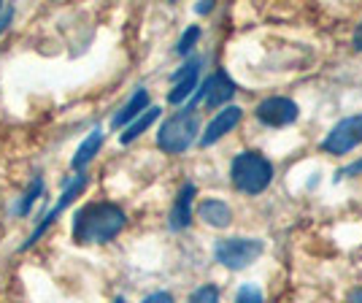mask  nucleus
Instances as JSON below:
<instances>
[{"mask_svg": "<svg viewBox=\"0 0 362 303\" xmlns=\"http://www.w3.org/2000/svg\"><path fill=\"white\" fill-rule=\"evenodd\" d=\"M127 225V214L111 200H92L74 214L76 244H108L119 236Z\"/></svg>", "mask_w": 362, "mask_h": 303, "instance_id": "f257e3e1", "label": "nucleus"}, {"mask_svg": "<svg viewBox=\"0 0 362 303\" xmlns=\"http://www.w3.org/2000/svg\"><path fill=\"white\" fill-rule=\"evenodd\" d=\"M230 179L243 195H259L273 182V163L259 152H241L230 166Z\"/></svg>", "mask_w": 362, "mask_h": 303, "instance_id": "f03ea898", "label": "nucleus"}, {"mask_svg": "<svg viewBox=\"0 0 362 303\" xmlns=\"http://www.w3.org/2000/svg\"><path fill=\"white\" fill-rule=\"evenodd\" d=\"M197 133H200V120H197V108H181L179 114H173L170 120L160 125L157 133V147L165 154H181L195 144Z\"/></svg>", "mask_w": 362, "mask_h": 303, "instance_id": "7ed1b4c3", "label": "nucleus"}, {"mask_svg": "<svg viewBox=\"0 0 362 303\" xmlns=\"http://www.w3.org/2000/svg\"><path fill=\"white\" fill-rule=\"evenodd\" d=\"M265 244L259 239H222L214 246V258L219 265H225L230 271H241L246 265H252L262 258Z\"/></svg>", "mask_w": 362, "mask_h": 303, "instance_id": "20e7f679", "label": "nucleus"}, {"mask_svg": "<svg viewBox=\"0 0 362 303\" xmlns=\"http://www.w3.org/2000/svg\"><path fill=\"white\" fill-rule=\"evenodd\" d=\"M87 184H90V173H87V171H84V173H76L74 179L65 184V190H62L60 200H57V203H54V206H52V209H49V212L44 214V217H41V222H38V225L33 227V233L28 236V241L19 246V252H28L33 244L38 241V239L44 236L46 230L54 225V222H57V217H60V214L65 212V209H68L71 203H74L76 198L84 193V187H87Z\"/></svg>", "mask_w": 362, "mask_h": 303, "instance_id": "39448f33", "label": "nucleus"}, {"mask_svg": "<svg viewBox=\"0 0 362 303\" xmlns=\"http://www.w3.org/2000/svg\"><path fill=\"white\" fill-rule=\"evenodd\" d=\"M362 144V114L341 120L322 141V152L327 154H346Z\"/></svg>", "mask_w": 362, "mask_h": 303, "instance_id": "423d86ee", "label": "nucleus"}, {"mask_svg": "<svg viewBox=\"0 0 362 303\" xmlns=\"http://www.w3.org/2000/svg\"><path fill=\"white\" fill-rule=\"evenodd\" d=\"M233 95H235V81L225 71H216L203 81V87H197V95L189 101V108H197L200 103H206L209 108H219L227 101H233Z\"/></svg>", "mask_w": 362, "mask_h": 303, "instance_id": "0eeeda50", "label": "nucleus"}, {"mask_svg": "<svg viewBox=\"0 0 362 303\" xmlns=\"http://www.w3.org/2000/svg\"><path fill=\"white\" fill-rule=\"evenodd\" d=\"M255 114L265 127H287L300 117V108L289 98H268L257 106Z\"/></svg>", "mask_w": 362, "mask_h": 303, "instance_id": "6e6552de", "label": "nucleus"}, {"mask_svg": "<svg viewBox=\"0 0 362 303\" xmlns=\"http://www.w3.org/2000/svg\"><path fill=\"white\" fill-rule=\"evenodd\" d=\"M200 65H203V60L192 57V60H187L181 65V71L173 74V90L168 92V103L181 106L195 95V90L200 87Z\"/></svg>", "mask_w": 362, "mask_h": 303, "instance_id": "1a4fd4ad", "label": "nucleus"}, {"mask_svg": "<svg viewBox=\"0 0 362 303\" xmlns=\"http://www.w3.org/2000/svg\"><path fill=\"white\" fill-rule=\"evenodd\" d=\"M241 117H243V111L238 106H225L211 122H209L206 133L200 136V147H214L219 138H225L227 133H233L235 125L241 122Z\"/></svg>", "mask_w": 362, "mask_h": 303, "instance_id": "9d476101", "label": "nucleus"}, {"mask_svg": "<svg viewBox=\"0 0 362 303\" xmlns=\"http://www.w3.org/2000/svg\"><path fill=\"white\" fill-rule=\"evenodd\" d=\"M197 190L192 182H187L179 190V195L173 200V209H170V230H184L192 222V200H195Z\"/></svg>", "mask_w": 362, "mask_h": 303, "instance_id": "9b49d317", "label": "nucleus"}, {"mask_svg": "<svg viewBox=\"0 0 362 303\" xmlns=\"http://www.w3.org/2000/svg\"><path fill=\"white\" fill-rule=\"evenodd\" d=\"M146 108H149V92H146V90H136V92H133V98H130V101H127V103L119 108V114L114 117L111 127H114V130H119V127L124 130V127H127V125H130L133 120H138V117H141Z\"/></svg>", "mask_w": 362, "mask_h": 303, "instance_id": "f8f14e48", "label": "nucleus"}, {"mask_svg": "<svg viewBox=\"0 0 362 303\" xmlns=\"http://www.w3.org/2000/svg\"><path fill=\"white\" fill-rule=\"evenodd\" d=\"M100 147H103V130L95 127L90 136L81 141V147H78L74 154V163H71V166H74L76 173H84V171H87V166L95 160V154L100 152Z\"/></svg>", "mask_w": 362, "mask_h": 303, "instance_id": "ddd939ff", "label": "nucleus"}, {"mask_svg": "<svg viewBox=\"0 0 362 303\" xmlns=\"http://www.w3.org/2000/svg\"><path fill=\"white\" fill-rule=\"evenodd\" d=\"M197 214H200V219H203L206 225H211V227H227L233 222L230 206H227L225 200H216V198L203 200V203L197 206Z\"/></svg>", "mask_w": 362, "mask_h": 303, "instance_id": "4468645a", "label": "nucleus"}, {"mask_svg": "<svg viewBox=\"0 0 362 303\" xmlns=\"http://www.w3.org/2000/svg\"><path fill=\"white\" fill-rule=\"evenodd\" d=\"M157 117H160V108H157V106H149L146 111H144V114H141V117H138V120H133L130 125H127V127H124V130H122L119 141H122V144H133L136 138L144 136V133L149 130L151 125L157 122Z\"/></svg>", "mask_w": 362, "mask_h": 303, "instance_id": "2eb2a0df", "label": "nucleus"}, {"mask_svg": "<svg viewBox=\"0 0 362 303\" xmlns=\"http://www.w3.org/2000/svg\"><path fill=\"white\" fill-rule=\"evenodd\" d=\"M46 195V184H44V179L41 176H35L30 182V187H28V193L19 198V203H16V209H14V214H30V209H33V203L35 200H41V198Z\"/></svg>", "mask_w": 362, "mask_h": 303, "instance_id": "dca6fc26", "label": "nucleus"}, {"mask_svg": "<svg viewBox=\"0 0 362 303\" xmlns=\"http://www.w3.org/2000/svg\"><path fill=\"white\" fill-rule=\"evenodd\" d=\"M197 41H200V28H197V25H192V28H187V30H184L179 46H176V52H179L181 57H187V55L195 49Z\"/></svg>", "mask_w": 362, "mask_h": 303, "instance_id": "f3484780", "label": "nucleus"}, {"mask_svg": "<svg viewBox=\"0 0 362 303\" xmlns=\"http://www.w3.org/2000/svg\"><path fill=\"white\" fill-rule=\"evenodd\" d=\"M187 303H219V287L216 285H203L189 295Z\"/></svg>", "mask_w": 362, "mask_h": 303, "instance_id": "a211bd4d", "label": "nucleus"}, {"mask_svg": "<svg viewBox=\"0 0 362 303\" xmlns=\"http://www.w3.org/2000/svg\"><path fill=\"white\" fill-rule=\"evenodd\" d=\"M235 303H262V292L255 285H243L235 295Z\"/></svg>", "mask_w": 362, "mask_h": 303, "instance_id": "6ab92c4d", "label": "nucleus"}, {"mask_svg": "<svg viewBox=\"0 0 362 303\" xmlns=\"http://www.w3.org/2000/svg\"><path fill=\"white\" fill-rule=\"evenodd\" d=\"M141 303H176V301H173V295H170V292L160 290V292H151V295H146Z\"/></svg>", "mask_w": 362, "mask_h": 303, "instance_id": "aec40b11", "label": "nucleus"}, {"mask_svg": "<svg viewBox=\"0 0 362 303\" xmlns=\"http://www.w3.org/2000/svg\"><path fill=\"white\" fill-rule=\"evenodd\" d=\"M357 173H362V160H357V163H351V166H346V168H341L335 179H346V176H357Z\"/></svg>", "mask_w": 362, "mask_h": 303, "instance_id": "412c9836", "label": "nucleus"}, {"mask_svg": "<svg viewBox=\"0 0 362 303\" xmlns=\"http://www.w3.org/2000/svg\"><path fill=\"white\" fill-rule=\"evenodd\" d=\"M11 22H14V8H3V11H0V35L8 30Z\"/></svg>", "mask_w": 362, "mask_h": 303, "instance_id": "4be33fe9", "label": "nucleus"}, {"mask_svg": "<svg viewBox=\"0 0 362 303\" xmlns=\"http://www.w3.org/2000/svg\"><path fill=\"white\" fill-rule=\"evenodd\" d=\"M351 46H354L357 52H362V22L357 25V30H354V35H351Z\"/></svg>", "mask_w": 362, "mask_h": 303, "instance_id": "5701e85b", "label": "nucleus"}, {"mask_svg": "<svg viewBox=\"0 0 362 303\" xmlns=\"http://www.w3.org/2000/svg\"><path fill=\"white\" fill-rule=\"evenodd\" d=\"M211 8H214V3H197V6H195V11H197V14H209Z\"/></svg>", "mask_w": 362, "mask_h": 303, "instance_id": "b1692460", "label": "nucleus"}, {"mask_svg": "<svg viewBox=\"0 0 362 303\" xmlns=\"http://www.w3.org/2000/svg\"><path fill=\"white\" fill-rule=\"evenodd\" d=\"M346 303H362V290H354V292H349V301Z\"/></svg>", "mask_w": 362, "mask_h": 303, "instance_id": "393cba45", "label": "nucleus"}, {"mask_svg": "<svg viewBox=\"0 0 362 303\" xmlns=\"http://www.w3.org/2000/svg\"><path fill=\"white\" fill-rule=\"evenodd\" d=\"M114 303H124V298H117V301H114Z\"/></svg>", "mask_w": 362, "mask_h": 303, "instance_id": "a878e982", "label": "nucleus"}, {"mask_svg": "<svg viewBox=\"0 0 362 303\" xmlns=\"http://www.w3.org/2000/svg\"><path fill=\"white\" fill-rule=\"evenodd\" d=\"M3 8H6V6H3V3H0V11H3Z\"/></svg>", "mask_w": 362, "mask_h": 303, "instance_id": "bb28decb", "label": "nucleus"}]
</instances>
